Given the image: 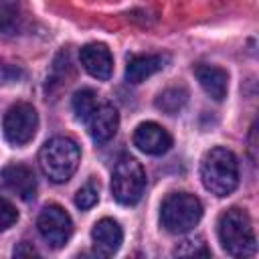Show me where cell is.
<instances>
[{
    "instance_id": "cell-4",
    "label": "cell",
    "mask_w": 259,
    "mask_h": 259,
    "mask_svg": "<svg viewBox=\"0 0 259 259\" xmlns=\"http://www.w3.org/2000/svg\"><path fill=\"white\" fill-rule=\"evenodd\" d=\"M202 217V202L190 192H170L160 204V223L172 235L192 231Z\"/></svg>"
},
{
    "instance_id": "cell-3",
    "label": "cell",
    "mask_w": 259,
    "mask_h": 259,
    "mask_svg": "<svg viewBox=\"0 0 259 259\" xmlns=\"http://www.w3.org/2000/svg\"><path fill=\"white\" fill-rule=\"evenodd\" d=\"M79 160H81V150H79L77 142H73L71 138H65V136L51 138L49 142L42 144V148L38 152L40 170L55 184L67 182L75 174Z\"/></svg>"
},
{
    "instance_id": "cell-14",
    "label": "cell",
    "mask_w": 259,
    "mask_h": 259,
    "mask_svg": "<svg viewBox=\"0 0 259 259\" xmlns=\"http://www.w3.org/2000/svg\"><path fill=\"white\" fill-rule=\"evenodd\" d=\"M164 61L162 55H132L125 65V81L134 85L146 81L164 67Z\"/></svg>"
},
{
    "instance_id": "cell-2",
    "label": "cell",
    "mask_w": 259,
    "mask_h": 259,
    "mask_svg": "<svg viewBox=\"0 0 259 259\" xmlns=\"http://www.w3.org/2000/svg\"><path fill=\"white\" fill-rule=\"evenodd\" d=\"M217 233H219L221 247L231 257H249L257 249V239H255L251 217L243 208L233 206L221 212Z\"/></svg>"
},
{
    "instance_id": "cell-11",
    "label": "cell",
    "mask_w": 259,
    "mask_h": 259,
    "mask_svg": "<svg viewBox=\"0 0 259 259\" xmlns=\"http://www.w3.org/2000/svg\"><path fill=\"white\" fill-rule=\"evenodd\" d=\"M91 239H93V247H95V253L97 255L111 257L121 247L123 231H121V227H119L117 221H113V219H101V221H97L93 225Z\"/></svg>"
},
{
    "instance_id": "cell-7",
    "label": "cell",
    "mask_w": 259,
    "mask_h": 259,
    "mask_svg": "<svg viewBox=\"0 0 259 259\" xmlns=\"http://www.w3.org/2000/svg\"><path fill=\"white\" fill-rule=\"evenodd\" d=\"M36 227L51 249L65 247L73 235V221L69 212L59 204H47L36 219Z\"/></svg>"
},
{
    "instance_id": "cell-20",
    "label": "cell",
    "mask_w": 259,
    "mask_h": 259,
    "mask_svg": "<svg viewBox=\"0 0 259 259\" xmlns=\"http://www.w3.org/2000/svg\"><path fill=\"white\" fill-rule=\"evenodd\" d=\"M16 221H18V210L14 208V204L8 198L0 196V231H6Z\"/></svg>"
},
{
    "instance_id": "cell-8",
    "label": "cell",
    "mask_w": 259,
    "mask_h": 259,
    "mask_svg": "<svg viewBox=\"0 0 259 259\" xmlns=\"http://www.w3.org/2000/svg\"><path fill=\"white\" fill-rule=\"evenodd\" d=\"M134 146L150 156H160L172 148V136L156 121H144L134 132Z\"/></svg>"
},
{
    "instance_id": "cell-19",
    "label": "cell",
    "mask_w": 259,
    "mask_h": 259,
    "mask_svg": "<svg viewBox=\"0 0 259 259\" xmlns=\"http://www.w3.org/2000/svg\"><path fill=\"white\" fill-rule=\"evenodd\" d=\"M174 253H176V255H204V257L210 255V251L206 249V245H204V241H202L200 237L182 241V243L174 249Z\"/></svg>"
},
{
    "instance_id": "cell-1",
    "label": "cell",
    "mask_w": 259,
    "mask_h": 259,
    "mask_svg": "<svg viewBox=\"0 0 259 259\" xmlns=\"http://www.w3.org/2000/svg\"><path fill=\"white\" fill-rule=\"evenodd\" d=\"M200 180L214 196H229L239 186V162L227 148H210L200 162Z\"/></svg>"
},
{
    "instance_id": "cell-18",
    "label": "cell",
    "mask_w": 259,
    "mask_h": 259,
    "mask_svg": "<svg viewBox=\"0 0 259 259\" xmlns=\"http://www.w3.org/2000/svg\"><path fill=\"white\" fill-rule=\"evenodd\" d=\"M99 200V190L93 182H87L85 186H81L75 194V204L81 208V210H89L91 206H95Z\"/></svg>"
},
{
    "instance_id": "cell-6",
    "label": "cell",
    "mask_w": 259,
    "mask_h": 259,
    "mask_svg": "<svg viewBox=\"0 0 259 259\" xmlns=\"http://www.w3.org/2000/svg\"><path fill=\"white\" fill-rule=\"evenodd\" d=\"M36 127H38V113L26 101H18V103L10 105L8 111L4 113L2 132H4L6 142L12 146L28 144L34 138Z\"/></svg>"
},
{
    "instance_id": "cell-15",
    "label": "cell",
    "mask_w": 259,
    "mask_h": 259,
    "mask_svg": "<svg viewBox=\"0 0 259 259\" xmlns=\"http://www.w3.org/2000/svg\"><path fill=\"white\" fill-rule=\"evenodd\" d=\"M24 28V10L18 0H0V32L18 34Z\"/></svg>"
},
{
    "instance_id": "cell-16",
    "label": "cell",
    "mask_w": 259,
    "mask_h": 259,
    "mask_svg": "<svg viewBox=\"0 0 259 259\" xmlns=\"http://www.w3.org/2000/svg\"><path fill=\"white\" fill-rule=\"evenodd\" d=\"M188 101V91L184 87H168L156 97V107L168 115H176Z\"/></svg>"
},
{
    "instance_id": "cell-21",
    "label": "cell",
    "mask_w": 259,
    "mask_h": 259,
    "mask_svg": "<svg viewBox=\"0 0 259 259\" xmlns=\"http://www.w3.org/2000/svg\"><path fill=\"white\" fill-rule=\"evenodd\" d=\"M22 255H38V251L30 245V243H20L16 249H14V257H22Z\"/></svg>"
},
{
    "instance_id": "cell-17",
    "label": "cell",
    "mask_w": 259,
    "mask_h": 259,
    "mask_svg": "<svg viewBox=\"0 0 259 259\" xmlns=\"http://www.w3.org/2000/svg\"><path fill=\"white\" fill-rule=\"evenodd\" d=\"M71 105H73L75 115H77L79 119H83V121H85V119L93 113V109L97 107V93H95L93 89H89V87L79 89V91L73 95Z\"/></svg>"
},
{
    "instance_id": "cell-12",
    "label": "cell",
    "mask_w": 259,
    "mask_h": 259,
    "mask_svg": "<svg viewBox=\"0 0 259 259\" xmlns=\"http://www.w3.org/2000/svg\"><path fill=\"white\" fill-rule=\"evenodd\" d=\"M4 184L16 192L22 200H32L36 194V178L34 172L26 164H8L2 168Z\"/></svg>"
},
{
    "instance_id": "cell-5",
    "label": "cell",
    "mask_w": 259,
    "mask_h": 259,
    "mask_svg": "<svg viewBox=\"0 0 259 259\" xmlns=\"http://www.w3.org/2000/svg\"><path fill=\"white\" fill-rule=\"evenodd\" d=\"M146 188V172L134 158H121L111 174V194L119 204L132 206L140 202Z\"/></svg>"
},
{
    "instance_id": "cell-10",
    "label": "cell",
    "mask_w": 259,
    "mask_h": 259,
    "mask_svg": "<svg viewBox=\"0 0 259 259\" xmlns=\"http://www.w3.org/2000/svg\"><path fill=\"white\" fill-rule=\"evenodd\" d=\"M85 121H87V127H89V134H91L93 142L105 144L117 134L119 113L111 103H103V105H97Z\"/></svg>"
},
{
    "instance_id": "cell-9",
    "label": "cell",
    "mask_w": 259,
    "mask_h": 259,
    "mask_svg": "<svg viewBox=\"0 0 259 259\" xmlns=\"http://www.w3.org/2000/svg\"><path fill=\"white\" fill-rule=\"evenodd\" d=\"M79 59H81L83 69L99 81H107L113 73V57H111L109 49L101 42H89V45L81 47Z\"/></svg>"
},
{
    "instance_id": "cell-13",
    "label": "cell",
    "mask_w": 259,
    "mask_h": 259,
    "mask_svg": "<svg viewBox=\"0 0 259 259\" xmlns=\"http://www.w3.org/2000/svg\"><path fill=\"white\" fill-rule=\"evenodd\" d=\"M194 77L198 79V83L206 91V95H210L214 101L225 99V95L229 91V73L225 69L200 63L194 67Z\"/></svg>"
}]
</instances>
